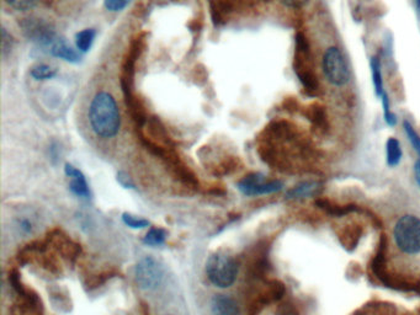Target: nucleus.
Segmentation results:
<instances>
[{"instance_id":"20","label":"nucleus","mask_w":420,"mask_h":315,"mask_svg":"<svg viewBox=\"0 0 420 315\" xmlns=\"http://www.w3.org/2000/svg\"><path fill=\"white\" fill-rule=\"evenodd\" d=\"M122 221L128 227L133 229H143V228L150 226V222L144 218H139L137 216H133L131 213H123L122 215Z\"/></svg>"},{"instance_id":"9","label":"nucleus","mask_w":420,"mask_h":315,"mask_svg":"<svg viewBox=\"0 0 420 315\" xmlns=\"http://www.w3.org/2000/svg\"><path fill=\"white\" fill-rule=\"evenodd\" d=\"M64 172H66L67 177H69V180H71L69 188L72 190L73 194L77 195L82 199H89L90 191H89L88 183L85 180L83 172L78 170L77 168L73 166L72 164H66Z\"/></svg>"},{"instance_id":"12","label":"nucleus","mask_w":420,"mask_h":315,"mask_svg":"<svg viewBox=\"0 0 420 315\" xmlns=\"http://www.w3.org/2000/svg\"><path fill=\"white\" fill-rule=\"evenodd\" d=\"M49 51H50L51 55H55L57 58H61L63 61L69 62V63H78L80 60L77 52L73 50L71 46H68L66 41L61 37L55 39Z\"/></svg>"},{"instance_id":"7","label":"nucleus","mask_w":420,"mask_h":315,"mask_svg":"<svg viewBox=\"0 0 420 315\" xmlns=\"http://www.w3.org/2000/svg\"><path fill=\"white\" fill-rule=\"evenodd\" d=\"M163 269L153 258H144L136 266V282L146 291L155 289L163 281Z\"/></svg>"},{"instance_id":"21","label":"nucleus","mask_w":420,"mask_h":315,"mask_svg":"<svg viewBox=\"0 0 420 315\" xmlns=\"http://www.w3.org/2000/svg\"><path fill=\"white\" fill-rule=\"evenodd\" d=\"M6 4L17 10L25 11L33 9L37 6L40 0H6Z\"/></svg>"},{"instance_id":"3","label":"nucleus","mask_w":420,"mask_h":315,"mask_svg":"<svg viewBox=\"0 0 420 315\" xmlns=\"http://www.w3.org/2000/svg\"><path fill=\"white\" fill-rule=\"evenodd\" d=\"M206 273L211 283L220 288L231 287L238 275V264L232 255L218 251L211 255L206 264Z\"/></svg>"},{"instance_id":"24","label":"nucleus","mask_w":420,"mask_h":315,"mask_svg":"<svg viewBox=\"0 0 420 315\" xmlns=\"http://www.w3.org/2000/svg\"><path fill=\"white\" fill-rule=\"evenodd\" d=\"M117 180L120 181V183H121L123 188H134V183H132L131 177L126 175L125 172H119V174H117Z\"/></svg>"},{"instance_id":"26","label":"nucleus","mask_w":420,"mask_h":315,"mask_svg":"<svg viewBox=\"0 0 420 315\" xmlns=\"http://www.w3.org/2000/svg\"><path fill=\"white\" fill-rule=\"evenodd\" d=\"M414 177L415 181L418 183V186L420 188V161H417L414 165Z\"/></svg>"},{"instance_id":"11","label":"nucleus","mask_w":420,"mask_h":315,"mask_svg":"<svg viewBox=\"0 0 420 315\" xmlns=\"http://www.w3.org/2000/svg\"><path fill=\"white\" fill-rule=\"evenodd\" d=\"M212 313L213 315H240L239 307L236 303V300L225 294H217L213 297Z\"/></svg>"},{"instance_id":"22","label":"nucleus","mask_w":420,"mask_h":315,"mask_svg":"<svg viewBox=\"0 0 420 315\" xmlns=\"http://www.w3.org/2000/svg\"><path fill=\"white\" fill-rule=\"evenodd\" d=\"M14 44V39L9 33H6V28L1 30V48H3V55H6V52H10Z\"/></svg>"},{"instance_id":"6","label":"nucleus","mask_w":420,"mask_h":315,"mask_svg":"<svg viewBox=\"0 0 420 315\" xmlns=\"http://www.w3.org/2000/svg\"><path fill=\"white\" fill-rule=\"evenodd\" d=\"M283 183L280 180H266L265 175L260 172L249 174L238 183V188L245 196H260V195L275 194L281 191Z\"/></svg>"},{"instance_id":"27","label":"nucleus","mask_w":420,"mask_h":315,"mask_svg":"<svg viewBox=\"0 0 420 315\" xmlns=\"http://www.w3.org/2000/svg\"><path fill=\"white\" fill-rule=\"evenodd\" d=\"M415 1V4H417V6H418V9H419L420 10V0H414Z\"/></svg>"},{"instance_id":"17","label":"nucleus","mask_w":420,"mask_h":315,"mask_svg":"<svg viewBox=\"0 0 420 315\" xmlns=\"http://www.w3.org/2000/svg\"><path fill=\"white\" fill-rule=\"evenodd\" d=\"M166 239V232L161 228H152L150 232L147 233V235L144 237V244L150 245V246H157L164 244Z\"/></svg>"},{"instance_id":"10","label":"nucleus","mask_w":420,"mask_h":315,"mask_svg":"<svg viewBox=\"0 0 420 315\" xmlns=\"http://www.w3.org/2000/svg\"><path fill=\"white\" fill-rule=\"evenodd\" d=\"M322 185L318 181H304V183L296 185L295 188L288 190V199H304L315 197L321 194Z\"/></svg>"},{"instance_id":"4","label":"nucleus","mask_w":420,"mask_h":315,"mask_svg":"<svg viewBox=\"0 0 420 315\" xmlns=\"http://www.w3.org/2000/svg\"><path fill=\"white\" fill-rule=\"evenodd\" d=\"M295 72L307 91L315 93L318 90V82H317V78L313 72V66H312L310 44L302 33H297V36H296Z\"/></svg>"},{"instance_id":"15","label":"nucleus","mask_w":420,"mask_h":315,"mask_svg":"<svg viewBox=\"0 0 420 315\" xmlns=\"http://www.w3.org/2000/svg\"><path fill=\"white\" fill-rule=\"evenodd\" d=\"M95 37H96V31L94 28H85L83 31L78 33L76 36L78 50L80 52H88L94 44Z\"/></svg>"},{"instance_id":"1","label":"nucleus","mask_w":420,"mask_h":315,"mask_svg":"<svg viewBox=\"0 0 420 315\" xmlns=\"http://www.w3.org/2000/svg\"><path fill=\"white\" fill-rule=\"evenodd\" d=\"M89 120L93 131L100 137L116 136L120 129V112L115 99L104 91L95 95L89 109Z\"/></svg>"},{"instance_id":"18","label":"nucleus","mask_w":420,"mask_h":315,"mask_svg":"<svg viewBox=\"0 0 420 315\" xmlns=\"http://www.w3.org/2000/svg\"><path fill=\"white\" fill-rule=\"evenodd\" d=\"M403 128L404 132H405V136H407V138L410 139V142L412 143V145H413V148H414L415 152H417L418 155L420 156L419 133L415 131V128L413 127V125H412L408 120L403 121Z\"/></svg>"},{"instance_id":"23","label":"nucleus","mask_w":420,"mask_h":315,"mask_svg":"<svg viewBox=\"0 0 420 315\" xmlns=\"http://www.w3.org/2000/svg\"><path fill=\"white\" fill-rule=\"evenodd\" d=\"M128 0H105V8L110 11H121L128 6Z\"/></svg>"},{"instance_id":"14","label":"nucleus","mask_w":420,"mask_h":315,"mask_svg":"<svg viewBox=\"0 0 420 315\" xmlns=\"http://www.w3.org/2000/svg\"><path fill=\"white\" fill-rule=\"evenodd\" d=\"M403 158V150L399 139L390 137L386 142V163L390 168H396Z\"/></svg>"},{"instance_id":"16","label":"nucleus","mask_w":420,"mask_h":315,"mask_svg":"<svg viewBox=\"0 0 420 315\" xmlns=\"http://www.w3.org/2000/svg\"><path fill=\"white\" fill-rule=\"evenodd\" d=\"M55 71L53 66H47V64H37V66H33L30 71V74L33 79L36 80H47V79H52L55 77Z\"/></svg>"},{"instance_id":"25","label":"nucleus","mask_w":420,"mask_h":315,"mask_svg":"<svg viewBox=\"0 0 420 315\" xmlns=\"http://www.w3.org/2000/svg\"><path fill=\"white\" fill-rule=\"evenodd\" d=\"M283 6H288V8H293V9H299L302 8L304 4H307L308 0H280Z\"/></svg>"},{"instance_id":"13","label":"nucleus","mask_w":420,"mask_h":315,"mask_svg":"<svg viewBox=\"0 0 420 315\" xmlns=\"http://www.w3.org/2000/svg\"><path fill=\"white\" fill-rule=\"evenodd\" d=\"M370 68L372 83H374V88H375V94H376L378 99H381L382 96L386 94V91H385V85H383L381 60L377 55L371 57Z\"/></svg>"},{"instance_id":"19","label":"nucleus","mask_w":420,"mask_h":315,"mask_svg":"<svg viewBox=\"0 0 420 315\" xmlns=\"http://www.w3.org/2000/svg\"><path fill=\"white\" fill-rule=\"evenodd\" d=\"M380 100L382 101V107H383V118H385V122L387 123V126H390V127H394L397 125L399 120H397V116L391 110V102H390L387 93L383 95Z\"/></svg>"},{"instance_id":"5","label":"nucleus","mask_w":420,"mask_h":315,"mask_svg":"<svg viewBox=\"0 0 420 315\" xmlns=\"http://www.w3.org/2000/svg\"><path fill=\"white\" fill-rule=\"evenodd\" d=\"M323 73L326 80L334 87H344L349 83L348 63L338 47H329L323 55Z\"/></svg>"},{"instance_id":"2","label":"nucleus","mask_w":420,"mask_h":315,"mask_svg":"<svg viewBox=\"0 0 420 315\" xmlns=\"http://www.w3.org/2000/svg\"><path fill=\"white\" fill-rule=\"evenodd\" d=\"M394 243L403 254H420V218L413 215H404L396 222L393 228Z\"/></svg>"},{"instance_id":"8","label":"nucleus","mask_w":420,"mask_h":315,"mask_svg":"<svg viewBox=\"0 0 420 315\" xmlns=\"http://www.w3.org/2000/svg\"><path fill=\"white\" fill-rule=\"evenodd\" d=\"M22 28L28 39L44 47H47V48H50L55 39H58L55 30L51 28L49 24L41 21V20L28 19L26 21L22 22Z\"/></svg>"}]
</instances>
